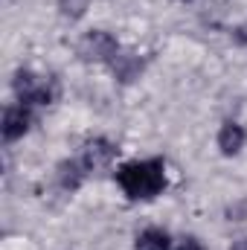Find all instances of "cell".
<instances>
[{
  "label": "cell",
  "mask_w": 247,
  "mask_h": 250,
  "mask_svg": "<svg viewBox=\"0 0 247 250\" xmlns=\"http://www.w3.org/2000/svg\"><path fill=\"white\" fill-rule=\"evenodd\" d=\"M82 178H84V163L82 160H67V163L59 166V184L64 189H79Z\"/></svg>",
  "instance_id": "8"
},
{
  "label": "cell",
  "mask_w": 247,
  "mask_h": 250,
  "mask_svg": "<svg viewBox=\"0 0 247 250\" xmlns=\"http://www.w3.org/2000/svg\"><path fill=\"white\" fill-rule=\"evenodd\" d=\"M87 6H90V0H59L62 15L64 18H70V21H79V18L87 12Z\"/></svg>",
  "instance_id": "10"
},
{
  "label": "cell",
  "mask_w": 247,
  "mask_h": 250,
  "mask_svg": "<svg viewBox=\"0 0 247 250\" xmlns=\"http://www.w3.org/2000/svg\"><path fill=\"white\" fill-rule=\"evenodd\" d=\"M114 157H117V146H114L111 140L99 137V140H90V143L84 146L82 163H84V169H105Z\"/></svg>",
  "instance_id": "4"
},
{
  "label": "cell",
  "mask_w": 247,
  "mask_h": 250,
  "mask_svg": "<svg viewBox=\"0 0 247 250\" xmlns=\"http://www.w3.org/2000/svg\"><path fill=\"white\" fill-rule=\"evenodd\" d=\"M29 123H32V117H29V111H26V105H12V108H6V114H3V140H18V137H23L26 131H29Z\"/></svg>",
  "instance_id": "5"
},
{
  "label": "cell",
  "mask_w": 247,
  "mask_h": 250,
  "mask_svg": "<svg viewBox=\"0 0 247 250\" xmlns=\"http://www.w3.org/2000/svg\"><path fill=\"white\" fill-rule=\"evenodd\" d=\"M137 250H169V236L157 227H148L140 233L137 239Z\"/></svg>",
  "instance_id": "9"
},
{
  "label": "cell",
  "mask_w": 247,
  "mask_h": 250,
  "mask_svg": "<svg viewBox=\"0 0 247 250\" xmlns=\"http://www.w3.org/2000/svg\"><path fill=\"white\" fill-rule=\"evenodd\" d=\"M117 53H120L117 38L108 35V32H102V29H90V32L79 41V56H82L84 62H108L111 64L117 59Z\"/></svg>",
  "instance_id": "3"
},
{
  "label": "cell",
  "mask_w": 247,
  "mask_h": 250,
  "mask_svg": "<svg viewBox=\"0 0 247 250\" xmlns=\"http://www.w3.org/2000/svg\"><path fill=\"white\" fill-rule=\"evenodd\" d=\"M233 38H236V44H247V23H242V26L233 32Z\"/></svg>",
  "instance_id": "11"
},
{
  "label": "cell",
  "mask_w": 247,
  "mask_h": 250,
  "mask_svg": "<svg viewBox=\"0 0 247 250\" xmlns=\"http://www.w3.org/2000/svg\"><path fill=\"white\" fill-rule=\"evenodd\" d=\"M233 250H247V239H242V242H236V245H233Z\"/></svg>",
  "instance_id": "13"
},
{
  "label": "cell",
  "mask_w": 247,
  "mask_h": 250,
  "mask_svg": "<svg viewBox=\"0 0 247 250\" xmlns=\"http://www.w3.org/2000/svg\"><path fill=\"white\" fill-rule=\"evenodd\" d=\"M117 181L128 198L148 201V198L160 195L166 187V166H163V160H134V163L120 166Z\"/></svg>",
  "instance_id": "1"
},
{
  "label": "cell",
  "mask_w": 247,
  "mask_h": 250,
  "mask_svg": "<svg viewBox=\"0 0 247 250\" xmlns=\"http://www.w3.org/2000/svg\"><path fill=\"white\" fill-rule=\"evenodd\" d=\"M12 84L21 105H50L56 99V84L50 79H38L32 70H18Z\"/></svg>",
  "instance_id": "2"
},
{
  "label": "cell",
  "mask_w": 247,
  "mask_h": 250,
  "mask_svg": "<svg viewBox=\"0 0 247 250\" xmlns=\"http://www.w3.org/2000/svg\"><path fill=\"white\" fill-rule=\"evenodd\" d=\"M114 67V73H117V79L120 82H131V79H137L140 76V70H143V59L137 56V53H117V59L111 62Z\"/></svg>",
  "instance_id": "7"
},
{
  "label": "cell",
  "mask_w": 247,
  "mask_h": 250,
  "mask_svg": "<svg viewBox=\"0 0 247 250\" xmlns=\"http://www.w3.org/2000/svg\"><path fill=\"white\" fill-rule=\"evenodd\" d=\"M242 146H245V128L239 123H224L221 125V131H218V148H221V154H239L242 151Z\"/></svg>",
  "instance_id": "6"
},
{
  "label": "cell",
  "mask_w": 247,
  "mask_h": 250,
  "mask_svg": "<svg viewBox=\"0 0 247 250\" xmlns=\"http://www.w3.org/2000/svg\"><path fill=\"white\" fill-rule=\"evenodd\" d=\"M181 250H201V245H198V242H195V239H189V242H186L184 248Z\"/></svg>",
  "instance_id": "12"
}]
</instances>
